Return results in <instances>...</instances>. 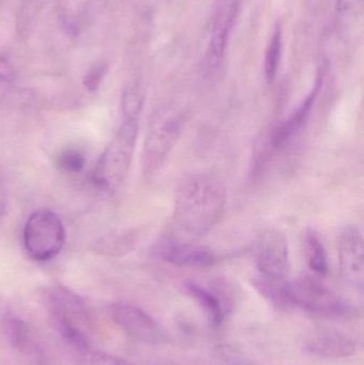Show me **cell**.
<instances>
[{
  "instance_id": "10",
  "label": "cell",
  "mask_w": 364,
  "mask_h": 365,
  "mask_svg": "<svg viewBox=\"0 0 364 365\" xmlns=\"http://www.w3.org/2000/svg\"><path fill=\"white\" fill-rule=\"evenodd\" d=\"M239 2L237 0L229 4L216 19L212 31L211 40L205 55V64L209 70L217 68L226 53L229 36L239 15Z\"/></svg>"
},
{
  "instance_id": "23",
  "label": "cell",
  "mask_w": 364,
  "mask_h": 365,
  "mask_svg": "<svg viewBox=\"0 0 364 365\" xmlns=\"http://www.w3.org/2000/svg\"><path fill=\"white\" fill-rule=\"evenodd\" d=\"M15 77H16V73L12 64L4 58L0 57V81L10 83L14 81Z\"/></svg>"
},
{
  "instance_id": "5",
  "label": "cell",
  "mask_w": 364,
  "mask_h": 365,
  "mask_svg": "<svg viewBox=\"0 0 364 365\" xmlns=\"http://www.w3.org/2000/svg\"><path fill=\"white\" fill-rule=\"evenodd\" d=\"M183 123V113L179 110H160L154 115L143 151L145 177H153L166 162L179 139Z\"/></svg>"
},
{
  "instance_id": "9",
  "label": "cell",
  "mask_w": 364,
  "mask_h": 365,
  "mask_svg": "<svg viewBox=\"0 0 364 365\" xmlns=\"http://www.w3.org/2000/svg\"><path fill=\"white\" fill-rule=\"evenodd\" d=\"M160 255L179 267L207 268L215 264V253L209 247L194 244H181L162 240L160 246Z\"/></svg>"
},
{
  "instance_id": "20",
  "label": "cell",
  "mask_w": 364,
  "mask_h": 365,
  "mask_svg": "<svg viewBox=\"0 0 364 365\" xmlns=\"http://www.w3.org/2000/svg\"><path fill=\"white\" fill-rule=\"evenodd\" d=\"M363 0H338V15L344 19H355L363 13Z\"/></svg>"
},
{
  "instance_id": "14",
  "label": "cell",
  "mask_w": 364,
  "mask_h": 365,
  "mask_svg": "<svg viewBox=\"0 0 364 365\" xmlns=\"http://www.w3.org/2000/svg\"><path fill=\"white\" fill-rule=\"evenodd\" d=\"M186 289L202 307L213 325L219 326L224 323L227 308L217 293L196 282H188Z\"/></svg>"
},
{
  "instance_id": "18",
  "label": "cell",
  "mask_w": 364,
  "mask_h": 365,
  "mask_svg": "<svg viewBox=\"0 0 364 365\" xmlns=\"http://www.w3.org/2000/svg\"><path fill=\"white\" fill-rule=\"evenodd\" d=\"M145 103V96L138 86H130L124 91L122 98V111L124 119H138Z\"/></svg>"
},
{
  "instance_id": "4",
  "label": "cell",
  "mask_w": 364,
  "mask_h": 365,
  "mask_svg": "<svg viewBox=\"0 0 364 365\" xmlns=\"http://www.w3.org/2000/svg\"><path fill=\"white\" fill-rule=\"evenodd\" d=\"M66 229L57 214L38 210L30 215L24 227V245L30 259L51 261L61 252L66 242Z\"/></svg>"
},
{
  "instance_id": "7",
  "label": "cell",
  "mask_w": 364,
  "mask_h": 365,
  "mask_svg": "<svg viewBox=\"0 0 364 365\" xmlns=\"http://www.w3.org/2000/svg\"><path fill=\"white\" fill-rule=\"evenodd\" d=\"M110 315L117 325L132 339L152 345L162 344L166 341V334L160 324L137 307L115 304L110 307Z\"/></svg>"
},
{
  "instance_id": "11",
  "label": "cell",
  "mask_w": 364,
  "mask_h": 365,
  "mask_svg": "<svg viewBox=\"0 0 364 365\" xmlns=\"http://www.w3.org/2000/svg\"><path fill=\"white\" fill-rule=\"evenodd\" d=\"M45 297L51 319H68L77 325L81 319H87L85 302L68 287L53 285L47 289Z\"/></svg>"
},
{
  "instance_id": "21",
  "label": "cell",
  "mask_w": 364,
  "mask_h": 365,
  "mask_svg": "<svg viewBox=\"0 0 364 365\" xmlns=\"http://www.w3.org/2000/svg\"><path fill=\"white\" fill-rule=\"evenodd\" d=\"M106 71L107 68L104 64H95V66H92L85 74V78H83V86H85V89L90 92L96 91L100 88L105 75H106Z\"/></svg>"
},
{
  "instance_id": "3",
  "label": "cell",
  "mask_w": 364,
  "mask_h": 365,
  "mask_svg": "<svg viewBox=\"0 0 364 365\" xmlns=\"http://www.w3.org/2000/svg\"><path fill=\"white\" fill-rule=\"evenodd\" d=\"M138 122V119H124L100 156L92 175L93 182L100 188L113 190L125 180L136 147Z\"/></svg>"
},
{
  "instance_id": "8",
  "label": "cell",
  "mask_w": 364,
  "mask_h": 365,
  "mask_svg": "<svg viewBox=\"0 0 364 365\" xmlns=\"http://www.w3.org/2000/svg\"><path fill=\"white\" fill-rule=\"evenodd\" d=\"M339 262L346 283L363 292L364 283L363 236L356 225L344 227L339 237Z\"/></svg>"
},
{
  "instance_id": "24",
  "label": "cell",
  "mask_w": 364,
  "mask_h": 365,
  "mask_svg": "<svg viewBox=\"0 0 364 365\" xmlns=\"http://www.w3.org/2000/svg\"><path fill=\"white\" fill-rule=\"evenodd\" d=\"M103 0H89V6H88V11L94 13L100 10V6H102Z\"/></svg>"
},
{
  "instance_id": "19",
  "label": "cell",
  "mask_w": 364,
  "mask_h": 365,
  "mask_svg": "<svg viewBox=\"0 0 364 365\" xmlns=\"http://www.w3.org/2000/svg\"><path fill=\"white\" fill-rule=\"evenodd\" d=\"M57 165L66 173H79L85 168V158L78 150L66 149L58 156Z\"/></svg>"
},
{
  "instance_id": "22",
  "label": "cell",
  "mask_w": 364,
  "mask_h": 365,
  "mask_svg": "<svg viewBox=\"0 0 364 365\" xmlns=\"http://www.w3.org/2000/svg\"><path fill=\"white\" fill-rule=\"evenodd\" d=\"M216 359L219 365H251L248 364L243 358L237 355L236 351L231 349L230 347H219L217 349Z\"/></svg>"
},
{
  "instance_id": "12",
  "label": "cell",
  "mask_w": 364,
  "mask_h": 365,
  "mask_svg": "<svg viewBox=\"0 0 364 365\" xmlns=\"http://www.w3.org/2000/svg\"><path fill=\"white\" fill-rule=\"evenodd\" d=\"M321 88H322V77L318 76L314 83L313 89L308 94L306 100H303L297 109H295L294 113L288 117V119L282 122L274 130L273 135H271V147L274 149H279L286 145L294 137V135L305 125L310 113H311L312 108H313L316 98L320 93Z\"/></svg>"
},
{
  "instance_id": "17",
  "label": "cell",
  "mask_w": 364,
  "mask_h": 365,
  "mask_svg": "<svg viewBox=\"0 0 364 365\" xmlns=\"http://www.w3.org/2000/svg\"><path fill=\"white\" fill-rule=\"evenodd\" d=\"M282 53V29L281 26H276L271 40L267 45L266 53H265L264 71L265 77L269 83L275 81L279 70L280 60Z\"/></svg>"
},
{
  "instance_id": "13",
  "label": "cell",
  "mask_w": 364,
  "mask_h": 365,
  "mask_svg": "<svg viewBox=\"0 0 364 365\" xmlns=\"http://www.w3.org/2000/svg\"><path fill=\"white\" fill-rule=\"evenodd\" d=\"M306 347L312 355L329 359L350 357L356 351V345L350 338L339 332L333 331L314 334L308 341Z\"/></svg>"
},
{
  "instance_id": "16",
  "label": "cell",
  "mask_w": 364,
  "mask_h": 365,
  "mask_svg": "<svg viewBox=\"0 0 364 365\" xmlns=\"http://www.w3.org/2000/svg\"><path fill=\"white\" fill-rule=\"evenodd\" d=\"M1 324L4 334L14 349L25 351L29 346V330L21 319L12 314H6L2 317Z\"/></svg>"
},
{
  "instance_id": "2",
  "label": "cell",
  "mask_w": 364,
  "mask_h": 365,
  "mask_svg": "<svg viewBox=\"0 0 364 365\" xmlns=\"http://www.w3.org/2000/svg\"><path fill=\"white\" fill-rule=\"evenodd\" d=\"M278 304L295 306L313 314L346 317L354 314V308L336 295L320 281L309 276L282 281L278 292Z\"/></svg>"
},
{
  "instance_id": "15",
  "label": "cell",
  "mask_w": 364,
  "mask_h": 365,
  "mask_svg": "<svg viewBox=\"0 0 364 365\" xmlns=\"http://www.w3.org/2000/svg\"><path fill=\"white\" fill-rule=\"evenodd\" d=\"M305 250L312 272L318 276H326L329 272L328 255L320 235L313 229L306 232Z\"/></svg>"
},
{
  "instance_id": "6",
  "label": "cell",
  "mask_w": 364,
  "mask_h": 365,
  "mask_svg": "<svg viewBox=\"0 0 364 365\" xmlns=\"http://www.w3.org/2000/svg\"><path fill=\"white\" fill-rule=\"evenodd\" d=\"M254 259L261 277L286 280L290 272L288 240L277 230L263 232L254 245Z\"/></svg>"
},
{
  "instance_id": "1",
  "label": "cell",
  "mask_w": 364,
  "mask_h": 365,
  "mask_svg": "<svg viewBox=\"0 0 364 365\" xmlns=\"http://www.w3.org/2000/svg\"><path fill=\"white\" fill-rule=\"evenodd\" d=\"M226 189L211 175L185 178L177 187L172 218L165 240L194 244L219 222L226 206Z\"/></svg>"
}]
</instances>
